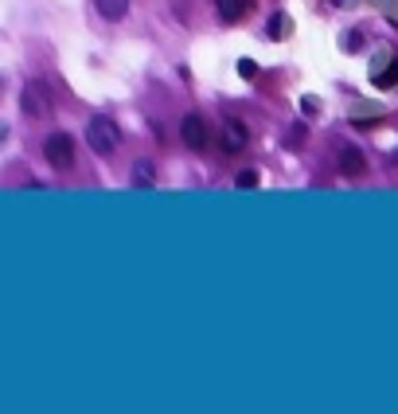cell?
I'll use <instances>...</instances> for the list:
<instances>
[{
  "instance_id": "cell-1",
  "label": "cell",
  "mask_w": 398,
  "mask_h": 414,
  "mask_svg": "<svg viewBox=\"0 0 398 414\" xmlns=\"http://www.w3.org/2000/svg\"><path fill=\"white\" fill-rule=\"evenodd\" d=\"M20 110L27 114V118L43 121L55 114V94L47 83H39V78H32V83H24V90H20Z\"/></svg>"
},
{
  "instance_id": "cell-2",
  "label": "cell",
  "mask_w": 398,
  "mask_h": 414,
  "mask_svg": "<svg viewBox=\"0 0 398 414\" xmlns=\"http://www.w3.org/2000/svg\"><path fill=\"white\" fill-rule=\"evenodd\" d=\"M86 145H90L94 152L110 157V152L121 145V129H118V121H113V118H94L90 126H86Z\"/></svg>"
},
{
  "instance_id": "cell-3",
  "label": "cell",
  "mask_w": 398,
  "mask_h": 414,
  "mask_svg": "<svg viewBox=\"0 0 398 414\" xmlns=\"http://www.w3.org/2000/svg\"><path fill=\"white\" fill-rule=\"evenodd\" d=\"M43 157H47V164L51 169H70L75 164V141H70L67 133H51L47 141H43Z\"/></svg>"
},
{
  "instance_id": "cell-4",
  "label": "cell",
  "mask_w": 398,
  "mask_h": 414,
  "mask_svg": "<svg viewBox=\"0 0 398 414\" xmlns=\"http://www.w3.org/2000/svg\"><path fill=\"white\" fill-rule=\"evenodd\" d=\"M219 145L227 152H242L246 145H250V129H246V121H238V118H227L219 126Z\"/></svg>"
},
{
  "instance_id": "cell-5",
  "label": "cell",
  "mask_w": 398,
  "mask_h": 414,
  "mask_svg": "<svg viewBox=\"0 0 398 414\" xmlns=\"http://www.w3.org/2000/svg\"><path fill=\"white\" fill-rule=\"evenodd\" d=\"M180 137H184L187 149H207V141H211V133H207V121L199 118V114H187V118L180 121Z\"/></svg>"
},
{
  "instance_id": "cell-6",
  "label": "cell",
  "mask_w": 398,
  "mask_h": 414,
  "mask_svg": "<svg viewBox=\"0 0 398 414\" xmlns=\"http://www.w3.org/2000/svg\"><path fill=\"white\" fill-rule=\"evenodd\" d=\"M340 172H344V176H363V172H367L363 152L352 149V145H347V149H340Z\"/></svg>"
},
{
  "instance_id": "cell-7",
  "label": "cell",
  "mask_w": 398,
  "mask_h": 414,
  "mask_svg": "<svg viewBox=\"0 0 398 414\" xmlns=\"http://www.w3.org/2000/svg\"><path fill=\"white\" fill-rule=\"evenodd\" d=\"M215 8H219L223 24H238L246 16V0H215Z\"/></svg>"
},
{
  "instance_id": "cell-8",
  "label": "cell",
  "mask_w": 398,
  "mask_h": 414,
  "mask_svg": "<svg viewBox=\"0 0 398 414\" xmlns=\"http://www.w3.org/2000/svg\"><path fill=\"white\" fill-rule=\"evenodd\" d=\"M266 35H270V39H289V35H293V20H289L285 12L270 16V24H266Z\"/></svg>"
},
{
  "instance_id": "cell-9",
  "label": "cell",
  "mask_w": 398,
  "mask_h": 414,
  "mask_svg": "<svg viewBox=\"0 0 398 414\" xmlns=\"http://www.w3.org/2000/svg\"><path fill=\"white\" fill-rule=\"evenodd\" d=\"M94 4H98L102 20H121L129 12V0H94Z\"/></svg>"
},
{
  "instance_id": "cell-10",
  "label": "cell",
  "mask_w": 398,
  "mask_h": 414,
  "mask_svg": "<svg viewBox=\"0 0 398 414\" xmlns=\"http://www.w3.org/2000/svg\"><path fill=\"white\" fill-rule=\"evenodd\" d=\"M375 86H394L398 83V59H390V71H371Z\"/></svg>"
},
{
  "instance_id": "cell-11",
  "label": "cell",
  "mask_w": 398,
  "mask_h": 414,
  "mask_svg": "<svg viewBox=\"0 0 398 414\" xmlns=\"http://www.w3.org/2000/svg\"><path fill=\"white\" fill-rule=\"evenodd\" d=\"M133 172H137V184H141V188H149V184H153V176H156V172H153V164H144V161L137 164Z\"/></svg>"
},
{
  "instance_id": "cell-12",
  "label": "cell",
  "mask_w": 398,
  "mask_h": 414,
  "mask_svg": "<svg viewBox=\"0 0 398 414\" xmlns=\"http://www.w3.org/2000/svg\"><path fill=\"white\" fill-rule=\"evenodd\" d=\"M258 180H262V176H258V172H254V169H246V172H238V188H258Z\"/></svg>"
},
{
  "instance_id": "cell-13",
  "label": "cell",
  "mask_w": 398,
  "mask_h": 414,
  "mask_svg": "<svg viewBox=\"0 0 398 414\" xmlns=\"http://www.w3.org/2000/svg\"><path fill=\"white\" fill-rule=\"evenodd\" d=\"M238 75H242V78H254L258 75V63L254 59H242V63H238Z\"/></svg>"
},
{
  "instance_id": "cell-14",
  "label": "cell",
  "mask_w": 398,
  "mask_h": 414,
  "mask_svg": "<svg viewBox=\"0 0 398 414\" xmlns=\"http://www.w3.org/2000/svg\"><path fill=\"white\" fill-rule=\"evenodd\" d=\"M301 110H305V114H316V110H321V102H316V98H301Z\"/></svg>"
}]
</instances>
